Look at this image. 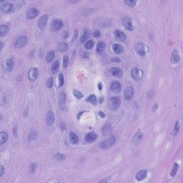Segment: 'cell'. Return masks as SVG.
<instances>
[{
	"instance_id": "1",
	"label": "cell",
	"mask_w": 183,
	"mask_h": 183,
	"mask_svg": "<svg viewBox=\"0 0 183 183\" xmlns=\"http://www.w3.org/2000/svg\"><path fill=\"white\" fill-rule=\"evenodd\" d=\"M115 142H116V138L114 136H112L108 139H105V141L101 142L100 143V147L103 149H107L114 145Z\"/></svg>"
},
{
	"instance_id": "2",
	"label": "cell",
	"mask_w": 183,
	"mask_h": 183,
	"mask_svg": "<svg viewBox=\"0 0 183 183\" xmlns=\"http://www.w3.org/2000/svg\"><path fill=\"white\" fill-rule=\"evenodd\" d=\"M120 105H121L120 100L117 97H112L110 98V102H109V107L111 110H117L120 107Z\"/></svg>"
},
{
	"instance_id": "3",
	"label": "cell",
	"mask_w": 183,
	"mask_h": 183,
	"mask_svg": "<svg viewBox=\"0 0 183 183\" xmlns=\"http://www.w3.org/2000/svg\"><path fill=\"white\" fill-rule=\"evenodd\" d=\"M1 10L4 13H11L15 11V6L8 2L1 3Z\"/></svg>"
},
{
	"instance_id": "4",
	"label": "cell",
	"mask_w": 183,
	"mask_h": 183,
	"mask_svg": "<svg viewBox=\"0 0 183 183\" xmlns=\"http://www.w3.org/2000/svg\"><path fill=\"white\" fill-rule=\"evenodd\" d=\"M131 76L135 81L140 80L143 77V71L139 68H134L131 71Z\"/></svg>"
},
{
	"instance_id": "5",
	"label": "cell",
	"mask_w": 183,
	"mask_h": 183,
	"mask_svg": "<svg viewBox=\"0 0 183 183\" xmlns=\"http://www.w3.org/2000/svg\"><path fill=\"white\" fill-rule=\"evenodd\" d=\"M136 51L142 57H144L146 55V53L147 52V47L143 43H139L136 45L135 47Z\"/></svg>"
},
{
	"instance_id": "6",
	"label": "cell",
	"mask_w": 183,
	"mask_h": 183,
	"mask_svg": "<svg viewBox=\"0 0 183 183\" xmlns=\"http://www.w3.org/2000/svg\"><path fill=\"white\" fill-rule=\"evenodd\" d=\"M63 27V22H62V20H58V19H55L53 20V22L51 24V29L54 32L59 31Z\"/></svg>"
},
{
	"instance_id": "7",
	"label": "cell",
	"mask_w": 183,
	"mask_h": 183,
	"mask_svg": "<svg viewBox=\"0 0 183 183\" xmlns=\"http://www.w3.org/2000/svg\"><path fill=\"white\" fill-rule=\"evenodd\" d=\"M125 99L127 101L131 100L134 96V88L132 86H129L126 87L125 90V93H124Z\"/></svg>"
},
{
	"instance_id": "8",
	"label": "cell",
	"mask_w": 183,
	"mask_h": 183,
	"mask_svg": "<svg viewBox=\"0 0 183 183\" xmlns=\"http://www.w3.org/2000/svg\"><path fill=\"white\" fill-rule=\"evenodd\" d=\"M48 19H49V16L47 15H42V17L39 18V20H38V22H37V25H38V27H39V29H44L46 27Z\"/></svg>"
},
{
	"instance_id": "9",
	"label": "cell",
	"mask_w": 183,
	"mask_h": 183,
	"mask_svg": "<svg viewBox=\"0 0 183 183\" xmlns=\"http://www.w3.org/2000/svg\"><path fill=\"white\" fill-rule=\"evenodd\" d=\"M27 38L26 37H20L16 39L15 42V46L16 48H21L22 46H25L27 43Z\"/></svg>"
},
{
	"instance_id": "10",
	"label": "cell",
	"mask_w": 183,
	"mask_h": 183,
	"mask_svg": "<svg viewBox=\"0 0 183 183\" xmlns=\"http://www.w3.org/2000/svg\"><path fill=\"white\" fill-rule=\"evenodd\" d=\"M122 25L124 26L125 28H126L127 29L129 30V31H132L133 29V26H132V22H131V20L130 18L128 17H122Z\"/></svg>"
},
{
	"instance_id": "11",
	"label": "cell",
	"mask_w": 183,
	"mask_h": 183,
	"mask_svg": "<svg viewBox=\"0 0 183 183\" xmlns=\"http://www.w3.org/2000/svg\"><path fill=\"white\" fill-rule=\"evenodd\" d=\"M39 10L35 9V8H31L29 9L28 11L27 12V14H26V18L27 20H32V19H34V17H36L37 15H39Z\"/></svg>"
},
{
	"instance_id": "12",
	"label": "cell",
	"mask_w": 183,
	"mask_h": 183,
	"mask_svg": "<svg viewBox=\"0 0 183 183\" xmlns=\"http://www.w3.org/2000/svg\"><path fill=\"white\" fill-rule=\"evenodd\" d=\"M97 139V134L94 132H89V133L86 134L85 137V140L87 143L94 142Z\"/></svg>"
},
{
	"instance_id": "13",
	"label": "cell",
	"mask_w": 183,
	"mask_h": 183,
	"mask_svg": "<svg viewBox=\"0 0 183 183\" xmlns=\"http://www.w3.org/2000/svg\"><path fill=\"white\" fill-rule=\"evenodd\" d=\"M114 37L117 40L120 41V42H125L127 39V37L125 33L120 30H115L114 32Z\"/></svg>"
},
{
	"instance_id": "14",
	"label": "cell",
	"mask_w": 183,
	"mask_h": 183,
	"mask_svg": "<svg viewBox=\"0 0 183 183\" xmlns=\"http://www.w3.org/2000/svg\"><path fill=\"white\" fill-rule=\"evenodd\" d=\"M59 106L60 110H64L66 107V95L65 93L62 92L59 95Z\"/></svg>"
},
{
	"instance_id": "15",
	"label": "cell",
	"mask_w": 183,
	"mask_h": 183,
	"mask_svg": "<svg viewBox=\"0 0 183 183\" xmlns=\"http://www.w3.org/2000/svg\"><path fill=\"white\" fill-rule=\"evenodd\" d=\"M38 74H39V72L37 68L30 69V70L28 72V78L30 81L36 80L38 77Z\"/></svg>"
},
{
	"instance_id": "16",
	"label": "cell",
	"mask_w": 183,
	"mask_h": 183,
	"mask_svg": "<svg viewBox=\"0 0 183 183\" xmlns=\"http://www.w3.org/2000/svg\"><path fill=\"white\" fill-rule=\"evenodd\" d=\"M171 63L172 64H177L180 62V54L177 50H173L172 53V55H171L170 58Z\"/></svg>"
},
{
	"instance_id": "17",
	"label": "cell",
	"mask_w": 183,
	"mask_h": 183,
	"mask_svg": "<svg viewBox=\"0 0 183 183\" xmlns=\"http://www.w3.org/2000/svg\"><path fill=\"white\" fill-rule=\"evenodd\" d=\"M54 122V115L52 111H49L46 116V123L48 126L53 125Z\"/></svg>"
},
{
	"instance_id": "18",
	"label": "cell",
	"mask_w": 183,
	"mask_h": 183,
	"mask_svg": "<svg viewBox=\"0 0 183 183\" xmlns=\"http://www.w3.org/2000/svg\"><path fill=\"white\" fill-rule=\"evenodd\" d=\"M112 131V125L110 124V122H107L102 127V134L105 135V136H107L109 134H110Z\"/></svg>"
},
{
	"instance_id": "19",
	"label": "cell",
	"mask_w": 183,
	"mask_h": 183,
	"mask_svg": "<svg viewBox=\"0 0 183 183\" xmlns=\"http://www.w3.org/2000/svg\"><path fill=\"white\" fill-rule=\"evenodd\" d=\"M14 67H15V61L13 60L12 59H7V60L6 61V62H5L4 69L5 70L7 71V72L12 71L13 69H14Z\"/></svg>"
},
{
	"instance_id": "20",
	"label": "cell",
	"mask_w": 183,
	"mask_h": 183,
	"mask_svg": "<svg viewBox=\"0 0 183 183\" xmlns=\"http://www.w3.org/2000/svg\"><path fill=\"white\" fill-rule=\"evenodd\" d=\"M111 74H112V76L117 77V78H120L122 77V74H123V72L120 68L119 67H113L111 69Z\"/></svg>"
},
{
	"instance_id": "21",
	"label": "cell",
	"mask_w": 183,
	"mask_h": 183,
	"mask_svg": "<svg viewBox=\"0 0 183 183\" xmlns=\"http://www.w3.org/2000/svg\"><path fill=\"white\" fill-rule=\"evenodd\" d=\"M142 138H143V133L140 130H138V132H136V134H134L133 139H132V142L135 144H139V142L142 141Z\"/></svg>"
},
{
	"instance_id": "22",
	"label": "cell",
	"mask_w": 183,
	"mask_h": 183,
	"mask_svg": "<svg viewBox=\"0 0 183 183\" xmlns=\"http://www.w3.org/2000/svg\"><path fill=\"white\" fill-rule=\"evenodd\" d=\"M147 175V171L144 170H140L136 174L135 179L137 181H142L146 178Z\"/></svg>"
},
{
	"instance_id": "23",
	"label": "cell",
	"mask_w": 183,
	"mask_h": 183,
	"mask_svg": "<svg viewBox=\"0 0 183 183\" xmlns=\"http://www.w3.org/2000/svg\"><path fill=\"white\" fill-rule=\"evenodd\" d=\"M110 90L113 92H120L121 90V85L120 82L117 81H113L112 83L110 84Z\"/></svg>"
},
{
	"instance_id": "24",
	"label": "cell",
	"mask_w": 183,
	"mask_h": 183,
	"mask_svg": "<svg viewBox=\"0 0 183 183\" xmlns=\"http://www.w3.org/2000/svg\"><path fill=\"white\" fill-rule=\"evenodd\" d=\"M69 141L71 142V143H72V144H77L78 143V137L74 132H69Z\"/></svg>"
},
{
	"instance_id": "25",
	"label": "cell",
	"mask_w": 183,
	"mask_h": 183,
	"mask_svg": "<svg viewBox=\"0 0 183 183\" xmlns=\"http://www.w3.org/2000/svg\"><path fill=\"white\" fill-rule=\"evenodd\" d=\"M112 49H113V51H115V54H122V53H123V51H124V48L122 47V46H121V45H120V44H113Z\"/></svg>"
},
{
	"instance_id": "26",
	"label": "cell",
	"mask_w": 183,
	"mask_h": 183,
	"mask_svg": "<svg viewBox=\"0 0 183 183\" xmlns=\"http://www.w3.org/2000/svg\"><path fill=\"white\" fill-rule=\"evenodd\" d=\"M67 48H68V46L65 42H59L57 46V49L59 52H64L67 49Z\"/></svg>"
},
{
	"instance_id": "27",
	"label": "cell",
	"mask_w": 183,
	"mask_h": 183,
	"mask_svg": "<svg viewBox=\"0 0 183 183\" xmlns=\"http://www.w3.org/2000/svg\"><path fill=\"white\" fill-rule=\"evenodd\" d=\"M90 36H91V34H90V31L85 30V31L82 33V36H81V38H80L81 43H84L85 42H86V41H87V40L90 37Z\"/></svg>"
},
{
	"instance_id": "28",
	"label": "cell",
	"mask_w": 183,
	"mask_h": 183,
	"mask_svg": "<svg viewBox=\"0 0 183 183\" xmlns=\"http://www.w3.org/2000/svg\"><path fill=\"white\" fill-rule=\"evenodd\" d=\"M8 134L5 132H2L0 133V144H4L8 139Z\"/></svg>"
},
{
	"instance_id": "29",
	"label": "cell",
	"mask_w": 183,
	"mask_h": 183,
	"mask_svg": "<svg viewBox=\"0 0 183 183\" xmlns=\"http://www.w3.org/2000/svg\"><path fill=\"white\" fill-rule=\"evenodd\" d=\"M86 101L90 102L91 104H92V105H95V106H96V105H97V97H96V96L95 95H91L89 96V97L87 98Z\"/></svg>"
},
{
	"instance_id": "30",
	"label": "cell",
	"mask_w": 183,
	"mask_h": 183,
	"mask_svg": "<svg viewBox=\"0 0 183 183\" xmlns=\"http://www.w3.org/2000/svg\"><path fill=\"white\" fill-rule=\"evenodd\" d=\"M106 48V44L104 42H99L97 46V52L100 54L102 53Z\"/></svg>"
},
{
	"instance_id": "31",
	"label": "cell",
	"mask_w": 183,
	"mask_h": 183,
	"mask_svg": "<svg viewBox=\"0 0 183 183\" xmlns=\"http://www.w3.org/2000/svg\"><path fill=\"white\" fill-rule=\"evenodd\" d=\"M9 32V27L7 25H1L0 27V36L3 37Z\"/></svg>"
},
{
	"instance_id": "32",
	"label": "cell",
	"mask_w": 183,
	"mask_h": 183,
	"mask_svg": "<svg viewBox=\"0 0 183 183\" xmlns=\"http://www.w3.org/2000/svg\"><path fill=\"white\" fill-rule=\"evenodd\" d=\"M54 58V52L53 51H49V53L46 55V62L48 63H50L53 61V59Z\"/></svg>"
},
{
	"instance_id": "33",
	"label": "cell",
	"mask_w": 183,
	"mask_h": 183,
	"mask_svg": "<svg viewBox=\"0 0 183 183\" xmlns=\"http://www.w3.org/2000/svg\"><path fill=\"white\" fill-rule=\"evenodd\" d=\"M59 67V63L58 61H55L54 63L52 64V65L51 67V70L53 73H56L58 71Z\"/></svg>"
},
{
	"instance_id": "34",
	"label": "cell",
	"mask_w": 183,
	"mask_h": 183,
	"mask_svg": "<svg viewBox=\"0 0 183 183\" xmlns=\"http://www.w3.org/2000/svg\"><path fill=\"white\" fill-rule=\"evenodd\" d=\"M178 169H179L178 164H177V163H175L173 167H172V170H171L170 175L172 176V177H174V176L176 174H177V171H178Z\"/></svg>"
},
{
	"instance_id": "35",
	"label": "cell",
	"mask_w": 183,
	"mask_h": 183,
	"mask_svg": "<svg viewBox=\"0 0 183 183\" xmlns=\"http://www.w3.org/2000/svg\"><path fill=\"white\" fill-rule=\"evenodd\" d=\"M94 45H95V42L92 40H89L85 44V48L86 49H90L94 46Z\"/></svg>"
},
{
	"instance_id": "36",
	"label": "cell",
	"mask_w": 183,
	"mask_h": 183,
	"mask_svg": "<svg viewBox=\"0 0 183 183\" xmlns=\"http://www.w3.org/2000/svg\"><path fill=\"white\" fill-rule=\"evenodd\" d=\"M37 134L36 131H32V132L29 133V136H28V139H29V141H33V140H34V139L37 138Z\"/></svg>"
},
{
	"instance_id": "37",
	"label": "cell",
	"mask_w": 183,
	"mask_h": 183,
	"mask_svg": "<svg viewBox=\"0 0 183 183\" xmlns=\"http://www.w3.org/2000/svg\"><path fill=\"white\" fill-rule=\"evenodd\" d=\"M54 157L57 160L61 161V160H64L65 159V155L64 154H62V153H59V152H57L54 154Z\"/></svg>"
},
{
	"instance_id": "38",
	"label": "cell",
	"mask_w": 183,
	"mask_h": 183,
	"mask_svg": "<svg viewBox=\"0 0 183 183\" xmlns=\"http://www.w3.org/2000/svg\"><path fill=\"white\" fill-rule=\"evenodd\" d=\"M59 87H62L64 85V75L62 73L59 74Z\"/></svg>"
},
{
	"instance_id": "39",
	"label": "cell",
	"mask_w": 183,
	"mask_h": 183,
	"mask_svg": "<svg viewBox=\"0 0 183 183\" xmlns=\"http://www.w3.org/2000/svg\"><path fill=\"white\" fill-rule=\"evenodd\" d=\"M73 95L76 98H77V99H82V98L84 97L83 94L81 92H79V91L77 90H74L73 91Z\"/></svg>"
},
{
	"instance_id": "40",
	"label": "cell",
	"mask_w": 183,
	"mask_h": 183,
	"mask_svg": "<svg viewBox=\"0 0 183 183\" xmlns=\"http://www.w3.org/2000/svg\"><path fill=\"white\" fill-rule=\"evenodd\" d=\"M125 4H127L129 7H134V6L136 5V4H137V2L134 1V0H127V1H125Z\"/></svg>"
},
{
	"instance_id": "41",
	"label": "cell",
	"mask_w": 183,
	"mask_h": 183,
	"mask_svg": "<svg viewBox=\"0 0 183 183\" xmlns=\"http://www.w3.org/2000/svg\"><path fill=\"white\" fill-rule=\"evenodd\" d=\"M179 129H180V124H179V122H176L175 127H174L173 131H172V135L175 136V135H176V134H177L179 132Z\"/></svg>"
},
{
	"instance_id": "42",
	"label": "cell",
	"mask_w": 183,
	"mask_h": 183,
	"mask_svg": "<svg viewBox=\"0 0 183 183\" xmlns=\"http://www.w3.org/2000/svg\"><path fill=\"white\" fill-rule=\"evenodd\" d=\"M69 61V59L68 56H67V55H65V56L63 57L62 62H63V67H64V68H66L68 66Z\"/></svg>"
},
{
	"instance_id": "43",
	"label": "cell",
	"mask_w": 183,
	"mask_h": 183,
	"mask_svg": "<svg viewBox=\"0 0 183 183\" xmlns=\"http://www.w3.org/2000/svg\"><path fill=\"white\" fill-rule=\"evenodd\" d=\"M53 82H54V79L53 77H50L48 79V80L46 81V86L47 88H51L53 86Z\"/></svg>"
},
{
	"instance_id": "44",
	"label": "cell",
	"mask_w": 183,
	"mask_h": 183,
	"mask_svg": "<svg viewBox=\"0 0 183 183\" xmlns=\"http://www.w3.org/2000/svg\"><path fill=\"white\" fill-rule=\"evenodd\" d=\"M36 167H37V165H36V164H31L30 166H29V170H30V172H31L32 173H33L34 171H35V170H36Z\"/></svg>"
},
{
	"instance_id": "45",
	"label": "cell",
	"mask_w": 183,
	"mask_h": 183,
	"mask_svg": "<svg viewBox=\"0 0 183 183\" xmlns=\"http://www.w3.org/2000/svg\"><path fill=\"white\" fill-rule=\"evenodd\" d=\"M59 126H60V127H61V129L62 131H64V130L66 129L67 128L66 124H65V122H64V121H62V122L59 123Z\"/></svg>"
},
{
	"instance_id": "46",
	"label": "cell",
	"mask_w": 183,
	"mask_h": 183,
	"mask_svg": "<svg viewBox=\"0 0 183 183\" xmlns=\"http://www.w3.org/2000/svg\"><path fill=\"white\" fill-rule=\"evenodd\" d=\"M100 34H101V33H100V30H96V31H95V32H93V37L97 38V37H100Z\"/></svg>"
},
{
	"instance_id": "47",
	"label": "cell",
	"mask_w": 183,
	"mask_h": 183,
	"mask_svg": "<svg viewBox=\"0 0 183 183\" xmlns=\"http://www.w3.org/2000/svg\"><path fill=\"white\" fill-rule=\"evenodd\" d=\"M4 173V167L3 165H1L0 166V177H2V175Z\"/></svg>"
},
{
	"instance_id": "48",
	"label": "cell",
	"mask_w": 183,
	"mask_h": 183,
	"mask_svg": "<svg viewBox=\"0 0 183 183\" xmlns=\"http://www.w3.org/2000/svg\"><path fill=\"white\" fill-rule=\"evenodd\" d=\"M111 61L112 62H115V63H118V62H120L121 59L120 58H118V57H113L111 59Z\"/></svg>"
},
{
	"instance_id": "49",
	"label": "cell",
	"mask_w": 183,
	"mask_h": 183,
	"mask_svg": "<svg viewBox=\"0 0 183 183\" xmlns=\"http://www.w3.org/2000/svg\"><path fill=\"white\" fill-rule=\"evenodd\" d=\"M98 115H99V116H100V117H102V118H105V113L103 112H102V111H100V112H99V113H98Z\"/></svg>"
},
{
	"instance_id": "50",
	"label": "cell",
	"mask_w": 183,
	"mask_h": 183,
	"mask_svg": "<svg viewBox=\"0 0 183 183\" xmlns=\"http://www.w3.org/2000/svg\"><path fill=\"white\" fill-rule=\"evenodd\" d=\"M83 57L85 58H88L89 57V54H88L87 52H85L83 54Z\"/></svg>"
},
{
	"instance_id": "51",
	"label": "cell",
	"mask_w": 183,
	"mask_h": 183,
	"mask_svg": "<svg viewBox=\"0 0 183 183\" xmlns=\"http://www.w3.org/2000/svg\"><path fill=\"white\" fill-rule=\"evenodd\" d=\"M108 182L107 180H102L100 181V183L101 182Z\"/></svg>"
},
{
	"instance_id": "52",
	"label": "cell",
	"mask_w": 183,
	"mask_h": 183,
	"mask_svg": "<svg viewBox=\"0 0 183 183\" xmlns=\"http://www.w3.org/2000/svg\"><path fill=\"white\" fill-rule=\"evenodd\" d=\"M98 87H99V90H102V84L99 83V85H98Z\"/></svg>"
},
{
	"instance_id": "53",
	"label": "cell",
	"mask_w": 183,
	"mask_h": 183,
	"mask_svg": "<svg viewBox=\"0 0 183 183\" xmlns=\"http://www.w3.org/2000/svg\"><path fill=\"white\" fill-rule=\"evenodd\" d=\"M102 100H104V98H103L102 97H100V103L102 102Z\"/></svg>"
},
{
	"instance_id": "54",
	"label": "cell",
	"mask_w": 183,
	"mask_h": 183,
	"mask_svg": "<svg viewBox=\"0 0 183 183\" xmlns=\"http://www.w3.org/2000/svg\"><path fill=\"white\" fill-rule=\"evenodd\" d=\"M2 48H3V43L2 42H1V47H0V49H2Z\"/></svg>"
}]
</instances>
